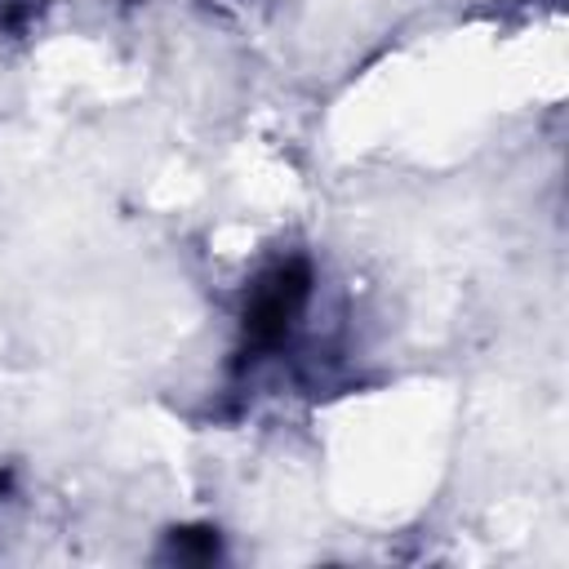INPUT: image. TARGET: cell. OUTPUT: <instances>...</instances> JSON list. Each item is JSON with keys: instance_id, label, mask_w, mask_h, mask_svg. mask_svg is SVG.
Wrapping results in <instances>:
<instances>
[{"instance_id": "7a4b0ae2", "label": "cell", "mask_w": 569, "mask_h": 569, "mask_svg": "<svg viewBox=\"0 0 569 569\" xmlns=\"http://www.w3.org/2000/svg\"><path fill=\"white\" fill-rule=\"evenodd\" d=\"M164 556L178 565H209L218 560V529H173Z\"/></svg>"}, {"instance_id": "6da1fadb", "label": "cell", "mask_w": 569, "mask_h": 569, "mask_svg": "<svg viewBox=\"0 0 569 569\" xmlns=\"http://www.w3.org/2000/svg\"><path fill=\"white\" fill-rule=\"evenodd\" d=\"M316 307V262L307 253L271 258L240 298L236 311V373H258L271 360H284L302 338V325Z\"/></svg>"}, {"instance_id": "3957f363", "label": "cell", "mask_w": 569, "mask_h": 569, "mask_svg": "<svg viewBox=\"0 0 569 569\" xmlns=\"http://www.w3.org/2000/svg\"><path fill=\"white\" fill-rule=\"evenodd\" d=\"M31 9H36V0H0V31H4V36L27 31Z\"/></svg>"}]
</instances>
